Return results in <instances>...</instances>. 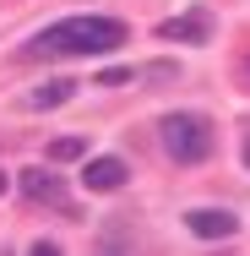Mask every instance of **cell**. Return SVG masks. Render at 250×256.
Listing matches in <instances>:
<instances>
[{
  "mask_svg": "<svg viewBox=\"0 0 250 256\" xmlns=\"http://www.w3.org/2000/svg\"><path fill=\"white\" fill-rule=\"evenodd\" d=\"M125 22L120 16H65V22H54L44 28L33 44H27V60H82V54H109L125 44Z\"/></svg>",
  "mask_w": 250,
  "mask_h": 256,
  "instance_id": "cell-1",
  "label": "cell"
},
{
  "mask_svg": "<svg viewBox=\"0 0 250 256\" xmlns=\"http://www.w3.org/2000/svg\"><path fill=\"white\" fill-rule=\"evenodd\" d=\"M158 142L174 164H207L212 158V120L196 109H169L158 120Z\"/></svg>",
  "mask_w": 250,
  "mask_h": 256,
  "instance_id": "cell-2",
  "label": "cell"
},
{
  "mask_svg": "<svg viewBox=\"0 0 250 256\" xmlns=\"http://www.w3.org/2000/svg\"><path fill=\"white\" fill-rule=\"evenodd\" d=\"M212 11H201V6H191V11H180V16H169V22H158L152 28V38L158 44H207L212 38Z\"/></svg>",
  "mask_w": 250,
  "mask_h": 256,
  "instance_id": "cell-3",
  "label": "cell"
},
{
  "mask_svg": "<svg viewBox=\"0 0 250 256\" xmlns=\"http://www.w3.org/2000/svg\"><path fill=\"white\" fill-rule=\"evenodd\" d=\"M16 191H22V202L60 207L65 202V174H54L49 164H27V169H16Z\"/></svg>",
  "mask_w": 250,
  "mask_h": 256,
  "instance_id": "cell-4",
  "label": "cell"
},
{
  "mask_svg": "<svg viewBox=\"0 0 250 256\" xmlns=\"http://www.w3.org/2000/svg\"><path fill=\"white\" fill-rule=\"evenodd\" d=\"M185 229L196 240H229V234H240V218L229 207H191L185 212Z\"/></svg>",
  "mask_w": 250,
  "mask_h": 256,
  "instance_id": "cell-5",
  "label": "cell"
},
{
  "mask_svg": "<svg viewBox=\"0 0 250 256\" xmlns=\"http://www.w3.org/2000/svg\"><path fill=\"white\" fill-rule=\"evenodd\" d=\"M125 180H131V164H125V158H114V153H98V158H87V169H82V186H87V191H120V186H125Z\"/></svg>",
  "mask_w": 250,
  "mask_h": 256,
  "instance_id": "cell-6",
  "label": "cell"
},
{
  "mask_svg": "<svg viewBox=\"0 0 250 256\" xmlns=\"http://www.w3.org/2000/svg\"><path fill=\"white\" fill-rule=\"evenodd\" d=\"M71 93H76V76H54V82H44V88L27 93V109H60Z\"/></svg>",
  "mask_w": 250,
  "mask_h": 256,
  "instance_id": "cell-7",
  "label": "cell"
},
{
  "mask_svg": "<svg viewBox=\"0 0 250 256\" xmlns=\"http://www.w3.org/2000/svg\"><path fill=\"white\" fill-rule=\"evenodd\" d=\"M87 158V142L82 136H54L49 142V164H82Z\"/></svg>",
  "mask_w": 250,
  "mask_h": 256,
  "instance_id": "cell-8",
  "label": "cell"
},
{
  "mask_svg": "<svg viewBox=\"0 0 250 256\" xmlns=\"http://www.w3.org/2000/svg\"><path fill=\"white\" fill-rule=\"evenodd\" d=\"M131 76H136L131 66H103V71H98V88H125Z\"/></svg>",
  "mask_w": 250,
  "mask_h": 256,
  "instance_id": "cell-9",
  "label": "cell"
},
{
  "mask_svg": "<svg viewBox=\"0 0 250 256\" xmlns=\"http://www.w3.org/2000/svg\"><path fill=\"white\" fill-rule=\"evenodd\" d=\"M27 256H60V246H54V240H38V246H33Z\"/></svg>",
  "mask_w": 250,
  "mask_h": 256,
  "instance_id": "cell-10",
  "label": "cell"
},
{
  "mask_svg": "<svg viewBox=\"0 0 250 256\" xmlns=\"http://www.w3.org/2000/svg\"><path fill=\"white\" fill-rule=\"evenodd\" d=\"M245 164H250V126H245Z\"/></svg>",
  "mask_w": 250,
  "mask_h": 256,
  "instance_id": "cell-11",
  "label": "cell"
},
{
  "mask_svg": "<svg viewBox=\"0 0 250 256\" xmlns=\"http://www.w3.org/2000/svg\"><path fill=\"white\" fill-rule=\"evenodd\" d=\"M5 186H11V180H5V169H0V196H5Z\"/></svg>",
  "mask_w": 250,
  "mask_h": 256,
  "instance_id": "cell-12",
  "label": "cell"
}]
</instances>
